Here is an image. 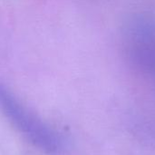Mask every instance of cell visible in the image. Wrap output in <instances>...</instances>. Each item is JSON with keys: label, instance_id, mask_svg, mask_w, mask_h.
I'll return each mask as SVG.
<instances>
[{"label": "cell", "instance_id": "6da1fadb", "mask_svg": "<svg viewBox=\"0 0 155 155\" xmlns=\"http://www.w3.org/2000/svg\"><path fill=\"white\" fill-rule=\"evenodd\" d=\"M0 108L10 121L29 140L49 153L62 151V141L52 130L32 115L0 83Z\"/></svg>", "mask_w": 155, "mask_h": 155}]
</instances>
